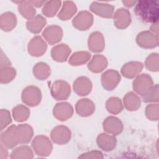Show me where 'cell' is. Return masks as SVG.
Returning <instances> with one entry per match:
<instances>
[{
    "mask_svg": "<svg viewBox=\"0 0 159 159\" xmlns=\"http://www.w3.org/2000/svg\"><path fill=\"white\" fill-rule=\"evenodd\" d=\"M135 13L143 20L150 22L157 21L158 17V4L155 1H139L135 9Z\"/></svg>",
    "mask_w": 159,
    "mask_h": 159,
    "instance_id": "cell-1",
    "label": "cell"
},
{
    "mask_svg": "<svg viewBox=\"0 0 159 159\" xmlns=\"http://www.w3.org/2000/svg\"><path fill=\"white\" fill-rule=\"evenodd\" d=\"M16 127L12 125L9 127L1 135V142L5 147L12 148L17 143L15 136Z\"/></svg>",
    "mask_w": 159,
    "mask_h": 159,
    "instance_id": "cell-2",
    "label": "cell"
},
{
    "mask_svg": "<svg viewBox=\"0 0 159 159\" xmlns=\"http://www.w3.org/2000/svg\"><path fill=\"white\" fill-rule=\"evenodd\" d=\"M33 147L39 155L47 156L49 155L52 149L51 143L44 138H39L36 139L33 143Z\"/></svg>",
    "mask_w": 159,
    "mask_h": 159,
    "instance_id": "cell-3",
    "label": "cell"
},
{
    "mask_svg": "<svg viewBox=\"0 0 159 159\" xmlns=\"http://www.w3.org/2000/svg\"><path fill=\"white\" fill-rule=\"evenodd\" d=\"M1 28L3 30H11L16 25V18L11 13H4L1 16Z\"/></svg>",
    "mask_w": 159,
    "mask_h": 159,
    "instance_id": "cell-4",
    "label": "cell"
},
{
    "mask_svg": "<svg viewBox=\"0 0 159 159\" xmlns=\"http://www.w3.org/2000/svg\"><path fill=\"white\" fill-rule=\"evenodd\" d=\"M10 157L11 158H31L33 157V155L29 147H21L14 150L11 153Z\"/></svg>",
    "mask_w": 159,
    "mask_h": 159,
    "instance_id": "cell-5",
    "label": "cell"
},
{
    "mask_svg": "<svg viewBox=\"0 0 159 159\" xmlns=\"http://www.w3.org/2000/svg\"><path fill=\"white\" fill-rule=\"evenodd\" d=\"M14 70L12 68H2L0 71V80L1 83H6L11 81L16 75Z\"/></svg>",
    "mask_w": 159,
    "mask_h": 159,
    "instance_id": "cell-6",
    "label": "cell"
},
{
    "mask_svg": "<svg viewBox=\"0 0 159 159\" xmlns=\"http://www.w3.org/2000/svg\"><path fill=\"white\" fill-rule=\"evenodd\" d=\"M11 122L10 114L8 111L6 109L1 110V130L4 129Z\"/></svg>",
    "mask_w": 159,
    "mask_h": 159,
    "instance_id": "cell-7",
    "label": "cell"
},
{
    "mask_svg": "<svg viewBox=\"0 0 159 159\" xmlns=\"http://www.w3.org/2000/svg\"><path fill=\"white\" fill-rule=\"evenodd\" d=\"M102 153L99 152H91L89 153H84L83 155H82L81 156L79 157V158H102Z\"/></svg>",
    "mask_w": 159,
    "mask_h": 159,
    "instance_id": "cell-8",
    "label": "cell"
},
{
    "mask_svg": "<svg viewBox=\"0 0 159 159\" xmlns=\"http://www.w3.org/2000/svg\"><path fill=\"white\" fill-rule=\"evenodd\" d=\"M1 68L5 67V65H9V64H11V62L6 58L5 55L3 53L2 50H1Z\"/></svg>",
    "mask_w": 159,
    "mask_h": 159,
    "instance_id": "cell-9",
    "label": "cell"
},
{
    "mask_svg": "<svg viewBox=\"0 0 159 159\" xmlns=\"http://www.w3.org/2000/svg\"><path fill=\"white\" fill-rule=\"evenodd\" d=\"M1 152H0V158L1 159H4L6 158L7 157V151L6 150L5 147L1 143Z\"/></svg>",
    "mask_w": 159,
    "mask_h": 159,
    "instance_id": "cell-10",
    "label": "cell"
}]
</instances>
